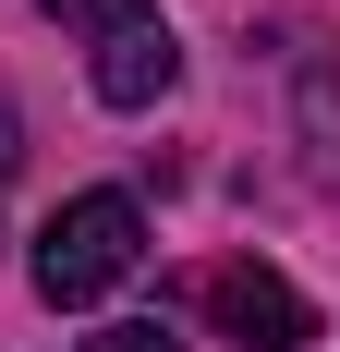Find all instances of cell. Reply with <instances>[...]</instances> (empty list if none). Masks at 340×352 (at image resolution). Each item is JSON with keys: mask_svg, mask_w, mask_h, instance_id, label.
Masks as SVG:
<instances>
[{"mask_svg": "<svg viewBox=\"0 0 340 352\" xmlns=\"http://www.w3.org/2000/svg\"><path fill=\"white\" fill-rule=\"evenodd\" d=\"M134 255H146V219H134V195H73L49 231H36V304L49 316H85V304H109V292L134 280Z\"/></svg>", "mask_w": 340, "mask_h": 352, "instance_id": "cell-1", "label": "cell"}, {"mask_svg": "<svg viewBox=\"0 0 340 352\" xmlns=\"http://www.w3.org/2000/svg\"><path fill=\"white\" fill-rule=\"evenodd\" d=\"M206 316L231 328L243 352H304V340H316V304H304L292 280H279V267H255V255L206 267Z\"/></svg>", "mask_w": 340, "mask_h": 352, "instance_id": "cell-2", "label": "cell"}, {"mask_svg": "<svg viewBox=\"0 0 340 352\" xmlns=\"http://www.w3.org/2000/svg\"><path fill=\"white\" fill-rule=\"evenodd\" d=\"M85 85H98L109 109H158L170 85H182V36H170L158 12H122V25H98V61H85Z\"/></svg>", "mask_w": 340, "mask_h": 352, "instance_id": "cell-3", "label": "cell"}, {"mask_svg": "<svg viewBox=\"0 0 340 352\" xmlns=\"http://www.w3.org/2000/svg\"><path fill=\"white\" fill-rule=\"evenodd\" d=\"M0 170H25V122H12V109H0Z\"/></svg>", "mask_w": 340, "mask_h": 352, "instance_id": "cell-6", "label": "cell"}, {"mask_svg": "<svg viewBox=\"0 0 340 352\" xmlns=\"http://www.w3.org/2000/svg\"><path fill=\"white\" fill-rule=\"evenodd\" d=\"M36 12H49V25H122L134 0H36Z\"/></svg>", "mask_w": 340, "mask_h": 352, "instance_id": "cell-5", "label": "cell"}, {"mask_svg": "<svg viewBox=\"0 0 340 352\" xmlns=\"http://www.w3.org/2000/svg\"><path fill=\"white\" fill-rule=\"evenodd\" d=\"M98 352H182V340H170L158 316H134V328H98Z\"/></svg>", "mask_w": 340, "mask_h": 352, "instance_id": "cell-4", "label": "cell"}]
</instances>
